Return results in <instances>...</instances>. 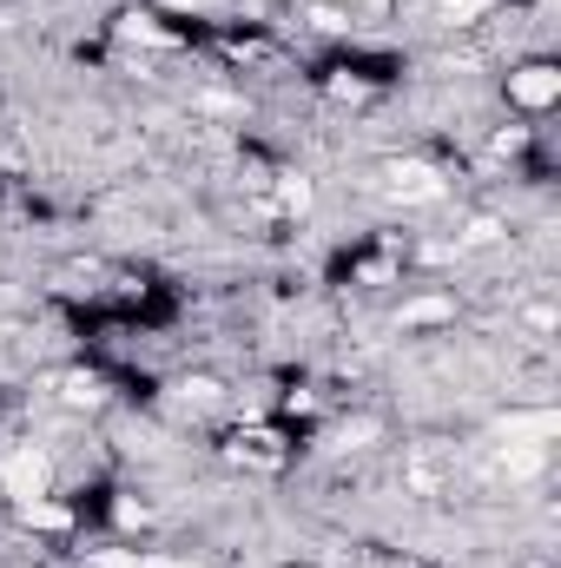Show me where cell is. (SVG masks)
I'll list each match as a JSON object with an SVG mask.
<instances>
[{
	"instance_id": "7",
	"label": "cell",
	"mask_w": 561,
	"mask_h": 568,
	"mask_svg": "<svg viewBox=\"0 0 561 568\" xmlns=\"http://www.w3.org/2000/svg\"><path fill=\"white\" fill-rule=\"evenodd\" d=\"M542 470V443H516L509 450V476H536Z\"/></svg>"
},
{
	"instance_id": "8",
	"label": "cell",
	"mask_w": 561,
	"mask_h": 568,
	"mask_svg": "<svg viewBox=\"0 0 561 568\" xmlns=\"http://www.w3.org/2000/svg\"><path fill=\"white\" fill-rule=\"evenodd\" d=\"M436 7H443L450 20H483V13H489L496 0H436Z\"/></svg>"
},
{
	"instance_id": "14",
	"label": "cell",
	"mask_w": 561,
	"mask_h": 568,
	"mask_svg": "<svg viewBox=\"0 0 561 568\" xmlns=\"http://www.w3.org/2000/svg\"><path fill=\"white\" fill-rule=\"evenodd\" d=\"M139 568H198V562H172V556H145Z\"/></svg>"
},
{
	"instance_id": "15",
	"label": "cell",
	"mask_w": 561,
	"mask_h": 568,
	"mask_svg": "<svg viewBox=\"0 0 561 568\" xmlns=\"http://www.w3.org/2000/svg\"><path fill=\"white\" fill-rule=\"evenodd\" d=\"M165 7H179V13H198V7H212V0H165Z\"/></svg>"
},
{
	"instance_id": "9",
	"label": "cell",
	"mask_w": 561,
	"mask_h": 568,
	"mask_svg": "<svg viewBox=\"0 0 561 568\" xmlns=\"http://www.w3.org/2000/svg\"><path fill=\"white\" fill-rule=\"evenodd\" d=\"M106 390L93 384V377H66V404H99Z\"/></svg>"
},
{
	"instance_id": "2",
	"label": "cell",
	"mask_w": 561,
	"mask_h": 568,
	"mask_svg": "<svg viewBox=\"0 0 561 568\" xmlns=\"http://www.w3.org/2000/svg\"><path fill=\"white\" fill-rule=\"evenodd\" d=\"M509 99H516V106H529V112L555 106V99H561V73H555V66H522V73H509Z\"/></svg>"
},
{
	"instance_id": "10",
	"label": "cell",
	"mask_w": 561,
	"mask_h": 568,
	"mask_svg": "<svg viewBox=\"0 0 561 568\" xmlns=\"http://www.w3.org/2000/svg\"><path fill=\"white\" fill-rule=\"evenodd\" d=\"M185 404H218V384H212V377H192V384H185Z\"/></svg>"
},
{
	"instance_id": "5",
	"label": "cell",
	"mask_w": 561,
	"mask_h": 568,
	"mask_svg": "<svg viewBox=\"0 0 561 568\" xmlns=\"http://www.w3.org/2000/svg\"><path fill=\"white\" fill-rule=\"evenodd\" d=\"M20 523H26V529H66L73 516H66L60 503H46V496H33V503H20Z\"/></svg>"
},
{
	"instance_id": "1",
	"label": "cell",
	"mask_w": 561,
	"mask_h": 568,
	"mask_svg": "<svg viewBox=\"0 0 561 568\" xmlns=\"http://www.w3.org/2000/svg\"><path fill=\"white\" fill-rule=\"evenodd\" d=\"M0 483H7V496H13V503H33V496H46L53 463H46L40 450H13V457L0 463Z\"/></svg>"
},
{
	"instance_id": "13",
	"label": "cell",
	"mask_w": 561,
	"mask_h": 568,
	"mask_svg": "<svg viewBox=\"0 0 561 568\" xmlns=\"http://www.w3.org/2000/svg\"><path fill=\"white\" fill-rule=\"evenodd\" d=\"M93 568H139V556H93Z\"/></svg>"
},
{
	"instance_id": "12",
	"label": "cell",
	"mask_w": 561,
	"mask_h": 568,
	"mask_svg": "<svg viewBox=\"0 0 561 568\" xmlns=\"http://www.w3.org/2000/svg\"><path fill=\"white\" fill-rule=\"evenodd\" d=\"M284 205L304 212V205H311V185H304V179H284Z\"/></svg>"
},
{
	"instance_id": "11",
	"label": "cell",
	"mask_w": 561,
	"mask_h": 568,
	"mask_svg": "<svg viewBox=\"0 0 561 568\" xmlns=\"http://www.w3.org/2000/svg\"><path fill=\"white\" fill-rule=\"evenodd\" d=\"M119 33H126V40H159V46H165V33H159V26H145V20H119Z\"/></svg>"
},
{
	"instance_id": "3",
	"label": "cell",
	"mask_w": 561,
	"mask_h": 568,
	"mask_svg": "<svg viewBox=\"0 0 561 568\" xmlns=\"http://www.w3.org/2000/svg\"><path fill=\"white\" fill-rule=\"evenodd\" d=\"M390 192L397 199H443V179L423 159H403V165H390Z\"/></svg>"
},
{
	"instance_id": "6",
	"label": "cell",
	"mask_w": 561,
	"mask_h": 568,
	"mask_svg": "<svg viewBox=\"0 0 561 568\" xmlns=\"http://www.w3.org/2000/svg\"><path fill=\"white\" fill-rule=\"evenodd\" d=\"M450 318V304L443 298H423V304H403V324H443Z\"/></svg>"
},
{
	"instance_id": "4",
	"label": "cell",
	"mask_w": 561,
	"mask_h": 568,
	"mask_svg": "<svg viewBox=\"0 0 561 568\" xmlns=\"http://www.w3.org/2000/svg\"><path fill=\"white\" fill-rule=\"evenodd\" d=\"M555 430H561L555 410H509V417H503V437H509V443H542V437H555Z\"/></svg>"
}]
</instances>
